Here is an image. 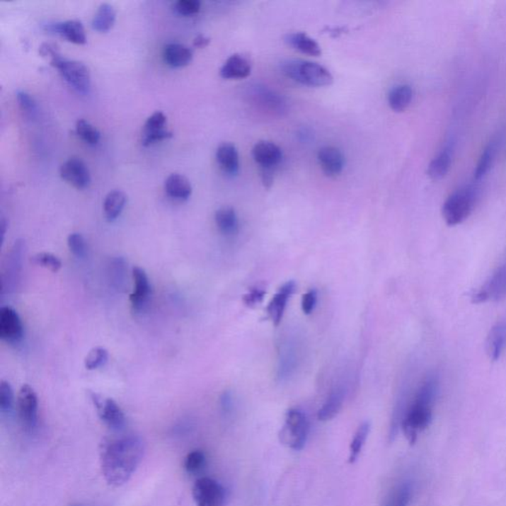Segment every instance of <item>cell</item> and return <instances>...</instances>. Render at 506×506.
<instances>
[{
  "mask_svg": "<svg viewBox=\"0 0 506 506\" xmlns=\"http://www.w3.org/2000/svg\"><path fill=\"white\" fill-rule=\"evenodd\" d=\"M144 444L136 435L109 440L101 451V470L106 482L120 487L130 480L143 460Z\"/></svg>",
  "mask_w": 506,
  "mask_h": 506,
  "instance_id": "cell-1",
  "label": "cell"
},
{
  "mask_svg": "<svg viewBox=\"0 0 506 506\" xmlns=\"http://www.w3.org/2000/svg\"><path fill=\"white\" fill-rule=\"evenodd\" d=\"M438 392V380L435 375L428 376L421 383L415 400L401 421L403 435L410 444L418 440V432L426 430L432 420V408Z\"/></svg>",
  "mask_w": 506,
  "mask_h": 506,
  "instance_id": "cell-2",
  "label": "cell"
},
{
  "mask_svg": "<svg viewBox=\"0 0 506 506\" xmlns=\"http://www.w3.org/2000/svg\"><path fill=\"white\" fill-rule=\"evenodd\" d=\"M281 69L287 77L303 86L323 87L330 86L333 82L330 71L316 62L290 59L282 64Z\"/></svg>",
  "mask_w": 506,
  "mask_h": 506,
  "instance_id": "cell-3",
  "label": "cell"
},
{
  "mask_svg": "<svg viewBox=\"0 0 506 506\" xmlns=\"http://www.w3.org/2000/svg\"><path fill=\"white\" fill-rule=\"evenodd\" d=\"M310 425L308 418L303 411L292 408L287 411L285 425L280 431L282 444L291 449L301 450L308 439Z\"/></svg>",
  "mask_w": 506,
  "mask_h": 506,
  "instance_id": "cell-4",
  "label": "cell"
},
{
  "mask_svg": "<svg viewBox=\"0 0 506 506\" xmlns=\"http://www.w3.org/2000/svg\"><path fill=\"white\" fill-rule=\"evenodd\" d=\"M476 193L470 187L454 192L442 207V216L448 226L462 224L472 213Z\"/></svg>",
  "mask_w": 506,
  "mask_h": 506,
  "instance_id": "cell-5",
  "label": "cell"
},
{
  "mask_svg": "<svg viewBox=\"0 0 506 506\" xmlns=\"http://www.w3.org/2000/svg\"><path fill=\"white\" fill-rule=\"evenodd\" d=\"M52 66L56 67L67 84L81 93H87L91 89V71L81 62L67 59L59 54L51 59Z\"/></svg>",
  "mask_w": 506,
  "mask_h": 506,
  "instance_id": "cell-6",
  "label": "cell"
},
{
  "mask_svg": "<svg viewBox=\"0 0 506 506\" xmlns=\"http://www.w3.org/2000/svg\"><path fill=\"white\" fill-rule=\"evenodd\" d=\"M194 502L196 506H224L226 490L220 483L211 478H201L194 485Z\"/></svg>",
  "mask_w": 506,
  "mask_h": 506,
  "instance_id": "cell-7",
  "label": "cell"
},
{
  "mask_svg": "<svg viewBox=\"0 0 506 506\" xmlns=\"http://www.w3.org/2000/svg\"><path fill=\"white\" fill-rule=\"evenodd\" d=\"M38 396L31 386H22L17 396V410L25 430L33 431L38 423Z\"/></svg>",
  "mask_w": 506,
  "mask_h": 506,
  "instance_id": "cell-8",
  "label": "cell"
},
{
  "mask_svg": "<svg viewBox=\"0 0 506 506\" xmlns=\"http://www.w3.org/2000/svg\"><path fill=\"white\" fill-rule=\"evenodd\" d=\"M506 297V263L500 265L490 279L478 291L473 294V304L485 303L493 300L500 301Z\"/></svg>",
  "mask_w": 506,
  "mask_h": 506,
  "instance_id": "cell-9",
  "label": "cell"
},
{
  "mask_svg": "<svg viewBox=\"0 0 506 506\" xmlns=\"http://www.w3.org/2000/svg\"><path fill=\"white\" fill-rule=\"evenodd\" d=\"M24 328L17 311L10 306L0 310V338L10 344L18 343L23 338Z\"/></svg>",
  "mask_w": 506,
  "mask_h": 506,
  "instance_id": "cell-10",
  "label": "cell"
},
{
  "mask_svg": "<svg viewBox=\"0 0 506 506\" xmlns=\"http://www.w3.org/2000/svg\"><path fill=\"white\" fill-rule=\"evenodd\" d=\"M59 174L64 181L76 189H86L91 185V176L88 168L79 158H71L62 164Z\"/></svg>",
  "mask_w": 506,
  "mask_h": 506,
  "instance_id": "cell-11",
  "label": "cell"
},
{
  "mask_svg": "<svg viewBox=\"0 0 506 506\" xmlns=\"http://www.w3.org/2000/svg\"><path fill=\"white\" fill-rule=\"evenodd\" d=\"M91 400L96 406L98 415L102 420L106 423L109 427L113 430H121L126 422V418L123 410L112 398H103V396L97 395L96 393H91Z\"/></svg>",
  "mask_w": 506,
  "mask_h": 506,
  "instance_id": "cell-12",
  "label": "cell"
},
{
  "mask_svg": "<svg viewBox=\"0 0 506 506\" xmlns=\"http://www.w3.org/2000/svg\"><path fill=\"white\" fill-rule=\"evenodd\" d=\"M166 122L168 118L163 112L156 111L151 115L144 125L142 144L144 146H151L163 139L171 138L172 133L166 129Z\"/></svg>",
  "mask_w": 506,
  "mask_h": 506,
  "instance_id": "cell-13",
  "label": "cell"
},
{
  "mask_svg": "<svg viewBox=\"0 0 506 506\" xmlns=\"http://www.w3.org/2000/svg\"><path fill=\"white\" fill-rule=\"evenodd\" d=\"M295 290V282H287L279 288L277 293L271 299L266 311H268V318L272 321L274 326L280 325L284 313H285L287 303L290 300L291 296L293 295Z\"/></svg>",
  "mask_w": 506,
  "mask_h": 506,
  "instance_id": "cell-14",
  "label": "cell"
},
{
  "mask_svg": "<svg viewBox=\"0 0 506 506\" xmlns=\"http://www.w3.org/2000/svg\"><path fill=\"white\" fill-rule=\"evenodd\" d=\"M134 292L130 296L132 306L136 311L142 310L149 301L151 294V283L143 268L134 266L133 268Z\"/></svg>",
  "mask_w": 506,
  "mask_h": 506,
  "instance_id": "cell-15",
  "label": "cell"
},
{
  "mask_svg": "<svg viewBox=\"0 0 506 506\" xmlns=\"http://www.w3.org/2000/svg\"><path fill=\"white\" fill-rule=\"evenodd\" d=\"M253 156L263 169H273L281 163L283 153L277 144L271 142H259L254 146Z\"/></svg>",
  "mask_w": 506,
  "mask_h": 506,
  "instance_id": "cell-16",
  "label": "cell"
},
{
  "mask_svg": "<svg viewBox=\"0 0 506 506\" xmlns=\"http://www.w3.org/2000/svg\"><path fill=\"white\" fill-rule=\"evenodd\" d=\"M318 163L326 176H339L345 166V159L343 153L335 146H326L321 148L318 154Z\"/></svg>",
  "mask_w": 506,
  "mask_h": 506,
  "instance_id": "cell-17",
  "label": "cell"
},
{
  "mask_svg": "<svg viewBox=\"0 0 506 506\" xmlns=\"http://www.w3.org/2000/svg\"><path fill=\"white\" fill-rule=\"evenodd\" d=\"M46 29L53 33L61 35L71 43L77 45L86 43V30L79 20H67L59 23L49 24L47 25Z\"/></svg>",
  "mask_w": 506,
  "mask_h": 506,
  "instance_id": "cell-18",
  "label": "cell"
},
{
  "mask_svg": "<svg viewBox=\"0 0 506 506\" xmlns=\"http://www.w3.org/2000/svg\"><path fill=\"white\" fill-rule=\"evenodd\" d=\"M506 348V318L498 321L488 331L485 339V351L488 358L498 361Z\"/></svg>",
  "mask_w": 506,
  "mask_h": 506,
  "instance_id": "cell-19",
  "label": "cell"
},
{
  "mask_svg": "<svg viewBox=\"0 0 506 506\" xmlns=\"http://www.w3.org/2000/svg\"><path fill=\"white\" fill-rule=\"evenodd\" d=\"M251 72V62L241 54H231L221 67L220 74L225 79H246Z\"/></svg>",
  "mask_w": 506,
  "mask_h": 506,
  "instance_id": "cell-20",
  "label": "cell"
},
{
  "mask_svg": "<svg viewBox=\"0 0 506 506\" xmlns=\"http://www.w3.org/2000/svg\"><path fill=\"white\" fill-rule=\"evenodd\" d=\"M217 161L219 166L229 176H236L239 171L238 151L236 146L231 143H223L217 149Z\"/></svg>",
  "mask_w": 506,
  "mask_h": 506,
  "instance_id": "cell-21",
  "label": "cell"
},
{
  "mask_svg": "<svg viewBox=\"0 0 506 506\" xmlns=\"http://www.w3.org/2000/svg\"><path fill=\"white\" fill-rule=\"evenodd\" d=\"M193 59V52L185 45L169 43L164 47L163 59L172 67H185Z\"/></svg>",
  "mask_w": 506,
  "mask_h": 506,
  "instance_id": "cell-22",
  "label": "cell"
},
{
  "mask_svg": "<svg viewBox=\"0 0 506 506\" xmlns=\"http://www.w3.org/2000/svg\"><path fill=\"white\" fill-rule=\"evenodd\" d=\"M284 41L288 46L309 56L318 57L321 54V48L318 42L303 32L286 35Z\"/></svg>",
  "mask_w": 506,
  "mask_h": 506,
  "instance_id": "cell-23",
  "label": "cell"
},
{
  "mask_svg": "<svg viewBox=\"0 0 506 506\" xmlns=\"http://www.w3.org/2000/svg\"><path fill=\"white\" fill-rule=\"evenodd\" d=\"M344 398H345V389L341 386L333 389L328 398H326V403L318 410V420L328 421L335 418L343 408Z\"/></svg>",
  "mask_w": 506,
  "mask_h": 506,
  "instance_id": "cell-24",
  "label": "cell"
},
{
  "mask_svg": "<svg viewBox=\"0 0 506 506\" xmlns=\"http://www.w3.org/2000/svg\"><path fill=\"white\" fill-rule=\"evenodd\" d=\"M164 188L169 197L176 200H187L192 194L190 181L179 173H172L166 178Z\"/></svg>",
  "mask_w": 506,
  "mask_h": 506,
  "instance_id": "cell-25",
  "label": "cell"
},
{
  "mask_svg": "<svg viewBox=\"0 0 506 506\" xmlns=\"http://www.w3.org/2000/svg\"><path fill=\"white\" fill-rule=\"evenodd\" d=\"M216 225L225 236H233L238 233L239 223L236 211L231 207H224L216 212Z\"/></svg>",
  "mask_w": 506,
  "mask_h": 506,
  "instance_id": "cell-26",
  "label": "cell"
},
{
  "mask_svg": "<svg viewBox=\"0 0 506 506\" xmlns=\"http://www.w3.org/2000/svg\"><path fill=\"white\" fill-rule=\"evenodd\" d=\"M298 362V353L296 349L291 344H285L280 351V358H279L278 378L280 380H286L290 377L297 368Z\"/></svg>",
  "mask_w": 506,
  "mask_h": 506,
  "instance_id": "cell-27",
  "label": "cell"
},
{
  "mask_svg": "<svg viewBox=\"0 0 506 506\" xmlns=\"http://www.w3.org/2000/svg\"><path fill=\"white\" fill-rule=\"evenodd\" d=\"M413 97V88L408 84H401V86L393 87L389 93V105L393 111H405L410 105Z\"/></svg>",
  "mask_w": 506,
  "mask_h": 506,
  "instance_id": "cell-28",
  "label": "cell"
},
{
  "mask_svg": "<svg viewBox=\"0 0 506 506\" xmlns=\"http://www.w3.org/2000/svg\"><path fill=\"white\" fill-rule=\"evenodd\" d=\"M126 203L127 196L124 192L120 190L109 192L103 204L104 213H105L107 220L110 222L116 220L123 212Z\"/></svg>",
  "mask_w": 506,
  "mask_h": 506,
  "instance_id": "cell-29",
  "label": "cell"
},
{
  "mask_svg": "<svg viewBox=\"0 0 506 506\" xmlns=\"http://www.w3.org/2000/svg\"><path fill=\"white\" fill-rule=\"evenodd\" d=\"M452 163V154L450 149H444L433 159L428 166L427 174L432 180H440L448 173Z\"/></svg>",
  "mask_w": 506,
  "mask_h": 506,
  "instance_id": "cell-30",
  "label": "cell"
},
{
  "mask_svg": "<svg viewBox=\"0 0 506 506\" xmlns=\"http://www.w3.org/2000/svg\"><path fill=\"white\" fill-rule=\"evenodd\" d=\"M115 20H116V10L114 7L109 4H102L92 19V27L96 31L107 32L113 26Z\"/></svg>",
  "mask_w": 506,
  "mask_h": 506,
  "instance_id": "cell-31",
  "label": "cell"
},
{
  "mask_svg": "<svg viewBox=\"0 0 506 506\" xmlns=\"http://www.w3.org/2000/svg\"><path fill=\"white\" fill-rule=\"evenodd\" d=\"M370 423L363 422L359 426L352 442L350 444V456H349V463H354L357 460L359 454L362 451L363 446L367 440L369 432H370Z\"/></svg>",
  "mask_w": 506,
  "mask_h": 506,
  "instance_id": "cell-32",
  "label": "cell"
},
{
  "mask_svg": "<svg viewBox=\"0 0 506 506\" xmlns=\"http://www.w3.org/2000/svg\"><path fill=\"white\" fill-rule=\"evenodd\" d=\"M76 134H79L86 144L94 146V144H98L99 141H100V132H99L93 125L87 122L86 120H79V121L76 122Z\"/></svg>",
  "mask_w": 506,
  "mask_h": 506,
  "instance_id": "cell-33",
  "label": "cell"
},
{
  "mask_svg": "<svg viewBox=\"0 0 506 506\" xmlns=\"http://www.w3.org/2000/svg\"><path fill=\"white\" fill-rule=\"evenodd\" d=\"M108 351L103 347H94L87 354L84 359V366L87 370H96L105 365L108 361Z\"/></svg>",
  "mask_w": 506,
  "mask_h": 506,
  "instance_id": "cell-34",
  "label": "cell"
},
{
  "mask_svg": "<svg viewBox=\"0 0 506 506\" xmlns=\"http://www.w3.org/2000/svg\"><path fill=\"white\" fill-rule=\"evenodd\" d=\"M495 144H490L485 149L482 156H481L480 161H478L477 168L475 171V178L477 180H480L483 178L488 171H490V166H492L493 158H495Z\"/></svg>",
  "mask_w": 506,
  "mask_h": 506,
  "instance_id": "cell-35",
  "label": "cell"
},
{
  "mask_svg": "<svg viewBox=\"0 0 506 506\" xmlns=\"http://www.w3.org/2000/svg\"><path fill=\"white\" fill-rule=\"evenodd\" d=\"M32 263L42 268L49 269L52 272L56 273L62 268L61 259L54 254L49 253H40L35 254L32 258Z\"/></svg>",
  "mask_w": 506,
  "mask_h": 506,
  "instance_id": "cell-36",
  "label": "cell"
},
{
  "mask_svg": "<svg viewBox=\"0 0 506 506\" xmlns=\"http://www.w3.org/2000/svg\"><path fill=\"white\" fill-rule=\"evenodd\" d=\"M205 463V454L200 450H194L186 456L184 468L189 473H196L200 472Z\"/></svg>",
  "mask_w": 506,
  "mask_h": 506,
  "instance_id": "cell-37",
  "label": "cell"
},
{
  "mask_svg": "<svg viewBox=\"0 0 506 506\" xmlns=\"http://www.w3.org/2000/svg\"><path fill=\"white\" fill-rule=\"evenodd\" d=\"M67 246H69V251L76 258H84L86 255V243L82 234L79 233L69 234V238H67Z\"/></svg>",
  "mask_w": 506,
  "mask_h": 506,
  "instance_id": "cell-38",
  "label": "cell"
},
{
  "mask_svg": "<svg viewBox=\"0 0 506 506\" xmlns=\"http://www.w3.org/2000/svg\"><path fill=\"white\" fill-rule=\"evenodd\" d=\"M172 8L177 14L190 16L200 11L201 2L199 0H178L174 2Z\"/></svg>",
  "mask_w": 506,
  "mask_h": 506,
  "instance_id": "cell-39",
  "label": "cell"
},
{
  "mask_svg": "<svg viewBox=\"0 0 506 506\" xmlns=\"http://www.w3.org/2000/svg\"><path fill=\"white\" fill-rule=\"evenodd\" d=\"M14 393L8 382L1 381L0 384V410L2 413H9L13 408Z\"/></svg>",
  "mask_w": 506,
  "mask_h": 506,
  "instance_id": "cell-40",
  "label": "cell"
},
{
  "mask_svg": "<svg viewBox=\"0 0 506 506\" xmlns=\"http://www.w3.org/2000/svg\"><path fill=\"white\" fill-rule=\"evenodd\" d=\"M17 100L22 110L26 112L30 116H34L37 112V104L33 97L27 93L26 91H19L17 92Z\"/></svg>",
  "mask_w": 506,
  "mask_h": 506,
  "instance_id": "cell-41",
  "label": "cell"
},
{
  "mask_svg": "<svg viewBox=\"0 0 506 506\" xmlns=\"http://www.w3.org/2000/svg\"><path fill=\"white\" fill-rule=\"evenodd\" d=\"M318 303V293L316 290H310L301 297V310L305 315H311Z\"/></svg>",
  "mask_w": 506,
  "mask_h": 506,
  "instance_id": "cell-42",
  "label": "cell"
},
{
  "mask_svg": "<svg viewBox=\"0 0 506 506\" xmlns=\"http://www.w3.org/2000/svg\"><path fill=\"white\" fill-rule=\"evenodd\" d=\"M266 292L263 290V289L253 288L251 289L243 296V303L244 305L248 306H254L260 304L263 301L264 297H265Z\"/></svg>",
  "mask_w": 506,
  "mask_h": 506,
  "instance_id": "cell-43",
  "label": "cell"
},
{
  "mask_svg": "<svg viewBox=\"0 0 506 506\" xmlns=\"http://www.w3.org/2000/svg\"><path fill=\"white\" fill-rule=\"evenodd\" d=\"M411 498V488L408 483L401 485L396 493L393 506H408Z\"/></svg>",
  "mask_w": 506,
  "mask_h": 506,
  "instance_id": "cell-44",
  "label": "cell"
},
{
  "mask_svg": "<svg viewBox=\"0 0 506 506\" xmlns=\"http://www.w3.org/2000/svg\"><path fill=\"white\" fill-rule=\"evenodd\" d=\"M40 54L43 57H49L50 59H54V57L59 56V51L57 45L53 43H44L40 47Z\"/></svg>",
  "mask_w": 506,
  "mask_h": 506,
  "instance_id": "cell-45",
  "label": "cell"
},
{
  "mask_svg": "<svg viewBox=\"0 0 506 506\" xmlns=\"http://www.w3.org/2000/svg\"><path fill=\"white\" fill-rule=\"evenodd\" d=\"M221 406L225 413H229L233 408V396L229 392H225L221 396Z\"/></svg>",
  "mask_w": 506,
  "mask_h": 506,
  "instance_id": "cell-46",
  "label": "cell"
},
{
  "mask_svg": "<svg viewBox=\"0 0 506 506\" xmlns=\"http://www.w3.org/2000/svg\"><path fill=\"white\" fill-rule=\"evenodd\" d=\"M261 176H263L264 186L270 188L273 184V169H263Z\"/></svg>",
  "mask_w": 506,
  "mask_h": 506,
  "instance_id": "cell-47",
  "label": "cell"
},
{
  "mask_svg": "<svg viewBox=\"0 0 506 506\" xmlns=\"http://www.w3.org/2000/svg\"><path fill=\"white\" fill-rule=\"evenodd\" d=\"M210 43V38L204 36V35H198L195 39H194L193 45L195 48H205Z\"/></svg>",
  "mask_w": 506,
  "mask_h": 506,
  "instance_id": "cell-48",
  "label": "cell"
},
{
  "mask_svg": "<svg viewBox=\"0 0 506 506\" xmlns=\"http://www.w3.org/2000/svg\"><path fill=\"white\" fill-rule=\"evenodd\" d=\"M71 506H86V505H71Z\"/></svg>",
  "mask_w": 506,
  "mask_h": 506,
  "instance_id": "cell-49",
  "label": "cell"
}]
</instances>
